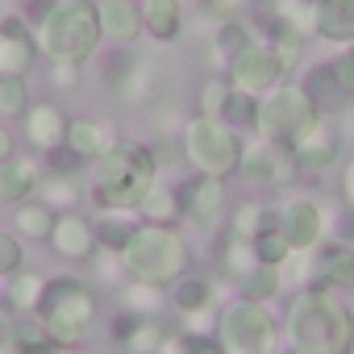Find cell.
Wrapping results in <instances>:
<instances>
[{"label":"cell","instance_id":"1","mask_svg":"<svg viewBox=\"0 0 354 354\" xmlns=\"http://www.w3.org/2000/svg\"><path fill=\"white\" fill-rule=\"evenodd\" d=\"M96 201L109 209H133L154 184V154L138 142H117L96 162Z\"/></svg>","mask_w":354,"mask_h":354},{"label":"cell","instance_id":"2","mask_svg":"<svg viewBox=\"0 0 354 354\" xmlns=\"http://www.w3.org/2000/svg\"><path fill=\"white\" fill-rule=\"evenodd\" d=\"M292 337L296 354H346L350 350V317L321 292H304L292 304Z\"/></svg>","mask_w":354,"mask_h":354},{"label":"cell","instance_id":"3","mask_svg":"<svg viewBox=\"0 0 354 354\" xmlns=\"http://www.w3.org/2000/svg\"><path fill=\"white\" fill-rule=\"evenodd\" d=\"M96 38H100V13L92 5H63L42 21V50L59 67L84 63Z\"/></svg>","mask_w":354,"mask_h":354},{"label":"cell","instance_id":"4","mask_svg":"<svg viewBox=\"0 0 354 354\" xmlns=\"http://www.w3.org/2000/svg\"><path fill=\"white\" fill-rule=\"evenodd\" d=\"M125 267L146 283H162L184 267V242L167 230H138L125 242Z\"/></svg>","mask_w":354,"mask_h":354},{"label":"cell","instance_id":"5","mask_svg":"<svg viewBox=\"0 0 354 354\" xmlns=\"http://www.w3.org/2000/svg\"><path fill=\"white\" fill-rule=\"evenodd\" d=\"M42 308H46V329L55 333V342H80L88 333V321L96 313V300L88 296L84 283L55 279L42 292Z\"/></svg>","mask_w":354,"mask_h":354},{"label":"cell","instance_id":"6","mask_svg":"<svg viewBox=\"0 0 354 354\" xmlns=\"http://www.w3.org/2000/svg\"><path fill=\"white\" fill-rule=\"evenodd\" d=\"M221 346H225V354H271L275 325L254 300H242L221 317Z\"/></svg>","mask_w":354,"mask_h":354},{"label":"cell","instance_id":"7","mask_svg":"<svg viewBox=\"0 0 354 354\" xmlns=\"http://www.w3.org/2000/svg\"><path fill=\"white\" fill-rule=\"evenodd\" d=\"M259 125H263V133L275 138V142H296V138H304V133L313 129V100H308V92H300V88L275 92V96L263 104Z\"/></svg>","mask_w":354,"mask_h":354},{"label":"cell","instance_id":"8","mask_svg":"<svg viewBox=\"0 0 354 354\" xmlns=\"http://www.w3.org/2000/svg\"><path fill=\"white\" fill-rule=\"evenodd\" d=\"M188 154H192V162L196 167H205L209 175H225L230 167H238V158H242V150H238V138L225 129V125H217L213 117H201V121H192L188 125Z\"/></svg>","mask_w":354,"mask_h":354},{"label":"cell","instance_id":"9","mask_svg":"<svg viewBox=\"0 0 354 354\" xmlns=\"http://www.w3.org/2000/svg\"><path fill=\"white\" fill-rule=\"evenodd\" d=\"M279 55L267 50V46H246L234 63V84L238 92H259V88H271L279 80Z\"/></svg>","mask_w":354,"mask_h":354},{"label":"cell","instance_id":"10","mask_svg":"<svg viewBox=\"0 0 354 354\" xmlns=\"http://www.w3.org/2000/svg\"><path fill=\"white\" fill-rule=\"evenodd\" d=\"M30 63H34V46H30L21 17H5V26H0V75L17 80Z\"/></svg>","mask_w":354,"mask_h":354},{"label":"cell","instance_id":"11","mask_svg":"<svg viewBox=\"0 0 354 354\" xmlns=\"http://www.w3.org/2000/svg\"><path fill=\"white\" fill-rule=\"evenodd\" d=\"M317 30L333 42L354 38V0H321L317 5Z\"/></svg>","mask_w":354,"mask_h":354},{"label":"cell","instance_id":"12","mask_svg":"<svg viewBox=\"0 0 354 354\" xmlns=\"http://www.w3.org/2000/svg\"><path fill=\"white\" fill-rule=\"evenodd\" d=\"M100 30L117 42H129L142 30V13L129 5V0H104L100 5Z\"/></svg>","mask_w":354,"mask_h":354},{"label":"cell","instance_id":"13","mask_svg":"<svg viewBox=\"0 0 354 354\" xmlns=\"http://www.w3.org/2000/svg\"><path fill=\"white\" fill-rule=\"evenodd\" d=\"M317 230H321V213L313 209V205H288V213H283V238H288V246H313L317 242Z\"/></svg>","mask_w":354,"mask_h":354},{"label":"cell","instance_id":"14","mask_svg":"<svg viewBox=\"0 0 354 354\" xmlns=\"http://www.w3.org/2000/svg\"><path fill=\"white\" fill-rule=\"evenodd\" d=\"M296 158H300V167H329L333 158H337V138H333V129H308L304 138H296Z\"/></svg>","mask_w":354,"mask_h":354},{"label":"cell","instance_id":"15","mask_svg":"<svg viewBox=\"0 0 354 354\" xmlns=\"http://www.w3.org/2000/svg\"><path fill=\"white\" fill-rule=\"evenodd\" d=\"M50 238H55L59 254H67V259H88V250H92V234L80 217H63Z\"/></svg>","mask_w":354,"mask_h":354},{"label":"cell","instance_id":"16","mask_svg":"<svg viewBox=\"0 0 354 354\" xmlns=\"http://www.w3.org/2000/svg\"><path fill=\"white\" fill-rule=\"evenodd\" d=\"M34 167L30 162H17V158H5L0 162V201H21L34 192Z\"/></svg>","mask_w":354,"mask_h":354},{"label":"cell","instance_id":"17","mask_svg":"<svg viewBox=\"0 0 354 354\" xmlns=\"http://www.w3.org/2000/svg\"><path fill=\"white\" fill-rule=\"evenodd\" d=\"M142 17H146L154 38H175V30H180V5L175 0H146Z\"/></svg>","mask_w":354,"mask_h":354},{"label":"cell","instance_id":"18","mask_svg":"<svg viewBox=\"0 0 354 354\" xmlns=\"http://www.w3.org/2000/svg\"><path fill=\"white\" fill-rule=\"evenodd\" d=\"M30 138H34L38 146H46V150H55L59 138H63V113L50 109V104H38V109L30 113Z\"/></svg>","mask_w":354,"mask_h":354},{"label":"cell","instance_id":"19","mask_svg":"<svg viewBox=\"0 0 354 354\" xmlns=\"http://www.w3.org/2000/svg\"><path fill=\"white\" fill-rule=\"evenodd\" d=\"M55 350V333L46 329V321L21 317L17 321V354H50Z\"/></svg>","mask_w":354,"mask_h":354},{"label":"cell","instance_id":"20","mask_svg":"<svg viewBox=\"0 0 354 354\" xmlns=\"http://www.w3.org/2000/svg\"><path fill=\"white\" fill-rule=\"evenodd\" d=\"M238 162H242V171L250 175V180H279V175H283V158L275 150H267V146L246 150Z\"/></svg>","mask_w":354,"mask_h":354},{"label":"cell","instance_id":"21","mask_svg":"<svg viewBox=\"0 0 354 354\" xmlns=\"http://www.w3.org/2000/svg\"><path fill=\"white\" fill-rule=\"evenodd\" d=\"M188 209H192V217H196V221H213V217L221 213V184H217V180L196 184V192H192Z\"/></svg>","mask_w":354,"mask_h":354},{"label":"cell","instance_id":"22","mask_svg":"<svg viewBox=\"0 0 354 354\" xmlns=\"http://www.w3.org/2000/svg\"><path fill=\"white\" fill-rule=\"evenodd\" d=\"M17 225H21L26 238H50V234H55V217H50L46 205H26V209L17 213Z\"/></svg>","mask_w":354,"mask_h":354},{"label":"cell","instance_id":"23","mask_svg":"<svg viewBox=\"0 0 354 354\" xmlns=\"http://www.w3.org/2000/svg\"><path fill=\"white\" fill-rule=\"evenodd\" d=\"M321 275L337 288H354V250H329Z\"/></svg>","mask_w":354,"mask_h":354},{"label":"cell","instance_id":"24","mask_svg":"<svg viewBox=\"0 0 354 354\" xmlns=\"http://www.w3.org/2000/svg\"><path fill=\"white\" fill-rule=\"evenodd\" d=\"M71 150H75V154H96V158H100L109 146H104V133H100L92 121H75V125H71Z\"/></svg>","mask_w":354,"mask_h":354},{"label":"cell","instance_id":"25","mask_svg":"<svg viewBox=\"0 0 354 354\" xmlns=\"http://www.w3.org/2000/svg\"><path fill=\"white\" fill-rule=\"evenodd\" d=\"M308 88H313V96L321 100V109H337V104L346 100V92H342V84H337V75H333V67H325V71H317Z\"/></svg>","mask_w":354,"mask_h":354},{"label":"cell","instance_id":"26","mask_svg":"<svg viewBox=\"0 0 354 354\" xmlns=\"http://www.w3.org/2000/svg\"><path fill=\"white\" fill-rule=\"evenodd\" d=\"M42 292H46V279H42V275H21V279H13V288H9V300H13L17 308H34V304L42 300Z\"/></svg>","mask_w":354,"mask_h":354},{"label":"cell","instance_id":"27","mask_svg":"<svg viewBox=\"0 0 354 354\" xmlns=\"http://www.w3.org/2000/svg\"><path fill=\"white\" fill-rule=\"evenodd\" d=\"M125 346H129L133 354H150V350L158 346V329H154L150 321H129V325H125Z\"/></svg>","mask_w":354,"mask_h":354},{"label":"cell","instance_id":"28","mask_svg":"<svg viewBox=\"0 0 354 354\" xmlns=\"http://www.w3.org/2000/svg\"><path fill=\"white\" fill-rule=\"evenodd\" d=\"M175 304L188 308V313L205 308V304H209V283H205V279H184L180 288H175Z\"/></svg>","mask_w":354,"mask_h":354},{"label":"cell","instance_id":"29","mask_svg":"<svg viewBox=\"0 0 354 354\" xmlns=\"http://www.w3.org/2000/svg\"><path fill=\"white\" fill-rule=\"evenodd\" d=\"M142 209H146L154 221H171L180 205H175V196H171L167 188H150V192H146V201H142Z\"/></svg>","mask_w":354,"mask_h":354},{"label":"cell","instance_id":"30","mask_svg":"<svg viewBox=\"0 0 354 354\" xmlns=\"http://www.w3.org/2000/svg\"><path fill=\"white\" fill-rule=\"evenodd\" d=\"M254 254L263 259V263H279V259H288V238L283 234H259V242H254Z\"/></svg>","mask_w":354,"mask_h":354},{"label":"cell","instance_id":"31","mask_svg":"<svg viewBox=\"0 0 354 354\" xmlns=\"http://www.w3.org/2000/svg\"><path fill=\"white\" fill-rule=\"evenodd\" d=\"M246 283H250V296H254V300H263V296H271V292L279 288V275H275V267H271V263H263L259 271H250V279H246Z\"/></svg>","mask_w":354,"mask_h":354},{"label":"cell","instance_id":"32","mask_svg":"<svg viewBox=\"0 0 354 354\" xmlns=\"http://www.w3.org/2000/svg\"><path fill=\"white\" fill-rule=\"evenodd\" d=\"M26 109V88H21V80H5L0 84V113H21Z\"/></svg>","mask_w":354,"mask_h":354},{"label":"cell","instance_id":"33","mask_svg":"<svg viewBox=\"0 0 354 354\" xmlns=\"http://www.w3.org/2000/svg\"><path fill=\"white\" fill-rule=\"evenodd\" d=\"M221 117H238V121H250V117H254V104H250V92H238V96H225V104H221Z\"/></svg>","mask_w":354,"mask_h":354},{"label":"cell","instance_id":"34","mask_svg":"<svg viewBox=\"0 0 354 354\" xmlns=\"http://www.w3.org/2000/svg\"><path fill=\"white\" fill-rule=\"evenodd\" d=\"M17 267H21V246L0 234V275H13Z\"/></svg>","mask_w":354,"mask_h":354},{"label":"cell","instance_id":"35","mask_svg":"<svg viewBox=\"0 0 354 354\" xmlns=\"http://www.w3.org/2000/svg\"><path fill=\"white\" fill-rule=\"evenodd\" d=\"M333 75H337V84H342V92L346 96H354V55H346L337 67H333Z\"/></svg>","mask_w":354,"mask_h":354},{"label":"cell","instance_id":"36","mask_svg":"<svg viewBox=\"0 0 354 354\" xmlns=\"http://www.w3.org/2000/svg\"><path fill=\"white\" fill-rule=\"evenodd\" d=\"M275 55H279V63H296L300 59V34H283Z\"/></svg>","mask_w":354,"mask_h":354},{"label":"cell","instance_id":"37","mask_svg":"<svg viewBox=\"0 0 354 354\" xmlns=\"http://www.w3.org/2000/svg\"><path fill=\"white\" fill-rule=\"evenodd\" d=\"M180 354H225V346H217V342H209V337H188Z\"/></svg>","mask_w":354,"mask_h":354},{"label":"cell","instance_id":"38","mask_svg":"<svg viewBox=\"0 0 354 354\" xmlns=\"http://www.w3.org/2000/svg\"><path fill=\"white\" fill-rule=\"evenodd\" d=\"M225 96H230V92H225L221 84H209V92H205V104H209V113H217V109L225 104Z\"/></svg>","mask_w":354,"mask_h":354},{"label":"cell","instance_id":"39","mask_svg":"<svg viewBox=\"0 0 354 354\" xmlns=\"http://www.w3.org/2000/svg\"><path fill=\"white\" fill-rule=\"evenodd\" d=\"M13 154V138H9V129H0V162H5Z\"/></svg>","mask_w":354,"mask_h":354},{"label":"cell","instance_id":"40","mask_svg":"<svg viewBox=\"0 0 354 354\" xmlns=\"http://www.w3.org/2000/svg\"><path fill=\"white\" fill-rule=\"evenodd\" d=\"M346 188H350V196H354V167H350V175H346Z\"/></svg>","mask_w":354,"mask_h":354},{"label":"cell","instance_id":"41","mask_svg":"<svg viewBox=\"0 0 354 354\" xmlns=\"http://www.w3.org/2000/svg\"><path fill=\"white\" fill-rule=\"evenodd\" d=\"M0 346H5V321H0Z\"/></svg>","mask_w":354,"mask_h":354},{"label":"cell","instance_id":"42","mask_svg":"<svg viewBox=\"0 0 354 354\" xmlns=\"http://www.w3.org/2000/svg\"><path fill=\"white\" fill-rule=\"evenodd\" d=\"M50 354H59V350H50Z\"/></svg>","mask_w":354,"mask_h":354},{"label":"cell","instance_id":"43","mask_svg":"<svg viewBox=\"0 0 354 354\" xmlns=\"http://www.w3.org/2000/svg\"><path fill=\"white\" fill-rule=\"evenodd\" d=\"M317 5H321V0H317Z\"/></svg>","mask_w":354,"mask_h":354}]
</instances>
